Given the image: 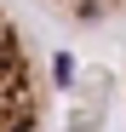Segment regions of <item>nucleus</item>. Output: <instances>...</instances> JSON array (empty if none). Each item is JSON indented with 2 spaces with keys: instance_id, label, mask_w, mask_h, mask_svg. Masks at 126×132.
I'll return each mask as SVG.
<instances>
[{
  "instance_id": "1",
  "label": "nucleus",
  "mask_w": 126,
  "mask_h": 132,
  "mask_svg": "<svg viewBox=\"0 0 126 132\" xmlns=\"http://www.w3.org/2000/svg\"><path fill=\"white\" fill-rule=\"evenodd\" d=\"M46 69L23 23L0 6V132H46Z\"/></svg>"
},
{
  "instance_id": "2",
  "label": "nucleus",
  "mask_w": 126,
  "mask_h": 132,
  "mask_svg": "<svg viewBox=\"0 0 126 132\" xmlns=\"http://www.w3.org/2000/svg\"><path fill=\"white\" fill-rule=\"evenodd\" d=\"M46 6L57 17H69V23H80V29H103L126 12V0H46Z\"/></svg>"
}]
</instances>
